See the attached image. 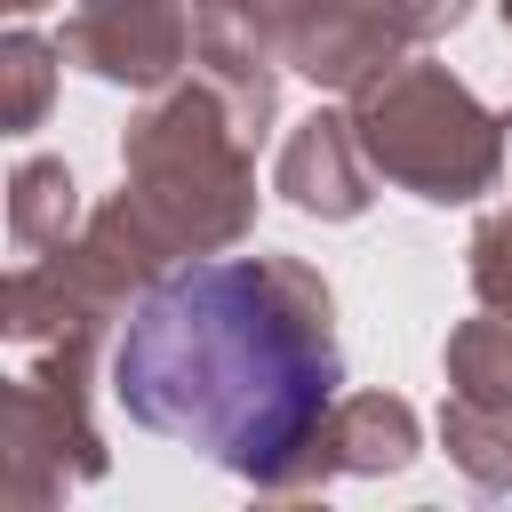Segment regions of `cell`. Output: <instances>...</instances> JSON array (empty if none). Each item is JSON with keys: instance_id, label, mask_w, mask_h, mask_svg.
Segmentation results:
<instances>
[{"instance_id": "1", "label": "cell", "mask_w": 512, "mask_h": 512, "mask_svg": "<svg viewBox=\"0 0 512 512\" xmlns=\"http://www.w3.org/2000/svg\"><path fill=\"white\" fill-rule=\"evenodd\" d=\"M112 400L224 472H280L336 400V352L264 264H184L136 296Z\"/></svg>"}]
</instances>
